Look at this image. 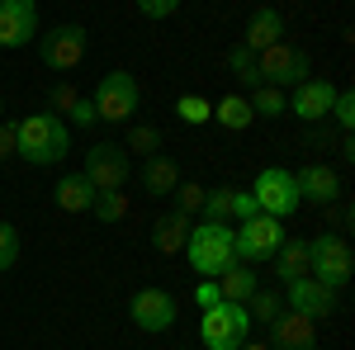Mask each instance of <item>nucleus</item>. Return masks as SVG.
Masks as SVG:
<instances>
[{"instance_id":"1","label":"nucleus","mask_w":355,"mask_h":350,"mask_svg":"<svg viewBox=\"0 0 355 350\" xmlns=\"http://www.w3.org/2000/svg\"><path fill=\"white\" fill-rule=\"evenodd\" d=\"M71 152V128L62 114H28L15 123V157H24L28 166H62Z\"/></svg>"},{"instance_id":"2","label":"nucleus","mask_w":355,"mask_h":350,"mask_svg":"<svg viewBox=\"0 0 355 350\" xmlns=\"http://www.w3.org/2000/svg\"><path fill=\"white\" fill-rule=\"evenodd\" d=\"M185 261H190L194 274H204V279H218L223 270L237 265V246H232V227L227 222H199L190 227V237H185Z\"/></svg>"},{"instance_id":"3","label":"nucleus","mask_w":355,"mask_h":350,"mask_svg":"<svg viewBox=\"0 0 355 350\" xmlns=\"http://www.w3.org/2000/svg\"><path fill=\"white\" fill-rule=\"evenodd\" d=\"M308 274L327 289H346L355 274V251L341 232H322L308 242Z\"/></svg>"},{"instance_id":"4","label":"nucleus","mask_w":355,"mask_h":350,"mask_svg":"<svg viewBox=\"0 0 355 350\" xmlns=\"http://www.w3.org/2000/svg\"><path fill=\"white\" fill-rule=\"evenodd\" d=\"M199 341L204 350H237L242 341H251V313L242 303H214L199 317Z\"/></svg>"},{"instance_id":"5","label":"nucleus","mask_w":355,"mask_h":350,"mask_svg":"<svg viewBox=\"0 0 355 350\" xmlns=\"http://www.w3.org/2000/svg\"><path fill=\"white\" fill-rule=\"evenodd\" d=\"M284 218H270V213H256L251 222H242L237 232H232V246H237V261L246 265H261V261H270L275 251L284 246Z\"/></svg>"},{"instance_id":"6","label":"nucleus","mask_w":355,"mask_h":350,"mask_svg":"<svg viewBox=\"0 0 355 350\" xmlns=\"http://www.w3.org/2000/svg\"><path fill=\"white\" fill-rule=\"evenodd\" d=\"M251 194H256L261 213H270V218H294L299 204H303L299 199V180H294V170H284V166H266V170L256 175Z\"/></svg>"},{"instance_id":"7","label":"nucleus","mask_w":355,"mask_h":350,"mask_svg":"<svg viewBox=\"0 0 355 350\" xmlns=\"http://www.w3.org/2000/svg\"><path fill=\"white\" fill-rule=\"evenodd\" d=\"M137 100H142V90H137L133 71H110V76H100V85H95V114L105 123H128L137 114Z\"/></svg>"},{"instance_id":"8","label":"nucleus","mask_w":355,"mask_h":350,"mask_svg":"<svg viewBox=\"0 0 355 350\" xmlns=\"http://www.w3.org/2000/svg\"><path fill=\"white\" fill-rule=\"evenodd\" d=\"M256 67H261V81L279 85V90H289V85L313 76V57L303 53V48H289V43H275L266 53H256Z\"/></svg>"},{"instance_id":"9","label":"nucleus","mask_w":355,"mask_h":350,"mask_svg":"<svg viewBox=\"0 0 355 350\" xmlns=\"http://www.w3.org/2000/svg\"><path fill=\"white\" fill-rule=\"evenodd\" d=\"M81 175L95 189H123L128 175H133V161H128L123 142H95V147L85 152V170Z\"/></svg>"},{"instance_id":"10","label":"nucleus","mask_w":355,"mask_h":350,"mask_svg":"<svg viewBox=\"0 0 355 350\" xmlns=\"http://www.w3.org/2000/svg\"><path fill=\"white\" fill-rule=\"evenodd\" d=\"M38 57L53 71H76L85 62V24H57L38 38Z\"/></svg>"},{"instance_id":"11","label":"nucleus","mask_w":355,"mask_h":350,"mask_svg":"<svg viewBox=\"0 0 355 350\" xmlns=\"http://www.w3.org/2000/svg\"><path fill=\"white\" fill-rule=\"evenodd\" d=\"M128 317H133L142 331L162 336V331H171V326H175L180 308H175V298L166 294V289H137V294L128 298Z\"/></svg>"},{"instance_id":"12","label":"nucleus","mask_w":355,"mask_h":350,"mask_svg":"<svg viewBox=\"0 0 355 350\" xmlns=\"http://www.w3.org/2000/svg\"><path fill=\"white\" fill-rule=\"evenodd\" d=\"M38 33V5L33 0H0V48H24Z\"/></svg>"},{"instance_id":"13","label":"nucleus","mask_w":355,"mask_h":350,"mask_svg":"<svg viewBox=\"0 0 355 350\" xmlns=\"http://www.w3.org/2000/svg\"><path fill=\"white\" fill-rule=\"evenodd\" d=\"M331 100H336V85L331 81H318V76H308L289 90V109H294V119L303 123H322L331 114Z\"/></svg>"},{"instance_id":"14","label":"nucleus","mask_w":355,"mask_h":350,"mask_svg":"<svg viewBox=\"0 0 355 350\" xmlns=\"http://www.w3.org/2000/svg\"><path fill=\"white\" fill-rule=\"evenodd\" d=\"M289 313H303V317H331L336 313V289H327V284H318L313 274H303V279H294L289 284Z\"/></svg>"},{"instance_id":"15","label":"nucleus","mask_w":355,"mask_h":350,"mask_svg":"<svg viewBox=\"0 0 355 350\" xmlns=\"http://www.w3.org/2000/svg\"><path fill=\"white\" fill-rule=\"evenodd\" d=\"M270 350H318V326L303 313H279L270 322Z\"/></svg>"},{"instance_id":"16","label":"nucleus","mask_w":355,"mask_h":350,"mask_svg":"<svg viewBox=\"0 0 355 350\" xmlns=\"http://www.w3.org/2000/svg\"><path fill=\"white\" fill-rule=\"evenodd\" d=\"M275 43H284V15H279L275 5L251 10V19H246V28H242V48L246 53H266Z\"/></svg>"},{"instance_id":"17","label":"nucleus","mask_w":355,"mask_h":350,"mask_svg":"<svg viewBox=\"0 0 355 350\" xmlns=\"http://www.w3.org/2000/svg\"><path fill=\"white\" fill-rule=\"evenodd\" d=\"M294 180H299V199L303 204L327 209V204L341 199V175H336L331 166H303V170H294Z\"/></svg>"},{"instance_id":"18","label":"nucleus","mask_w":355,"mask_h":350,"mask_svg":"<svg viewBox=\"0 0 355 350\" xmlns=\"http://www.w3.org/2000/svg\"><path fill=\"white\" fill-rule=\"evenodd\" d=\"M137 175H142V189H147L152 199L171 194V189H175L180 180H185V175H180V161H175V157H162V152H157V157H147Z\"/></svg>"},{"instance_id":"19","label":"nucleus","mask_w":355,"mask_h":350,"mask_svg":"<svg viewBox=\"0 0 355 350\" xmlns=\"http://www.w3.org/2000/svg\"><path fill=\"white\" fill-rule=\"evenodd\" d=\"M53 204L62 209V213H90V204H95V185H90L85 175H57Z\"/></svg>"},{"instance_id":"20","label":"nucleus","mask_w":355,"mask_h":350,"mask_svg":"<svg viewBox=\"0 0 355 350\" xmlns=\"http://www.w3.org/2000/svg\"><path fill=\"white\" fill-rule=\"evenodd\" d=\"M261 289V279H256V265H246V261H237L232 270H223L218 274V294L223 303H242L246 308V298Z\"/></svg>"},{"instance_id":"21","label":"nucleus","mask_w":355,"mask_h":350,"mask_svg":"<svg viewBox=\"0 0 355 350\" xmlns=\"http://www.w3.org/2000/svg\"><path fill=\"white\" fill-rule=\"evenodd\" d=\"M185 237H190V218L185 213H162L157 222H152V246H157L162 256L185 251Z\"/></svg>"},{"instance_id":"22","label":"nucleus","mask_w":355,"mask_h":350,"mask_svg":"<svg viewBox=\"0 0 355 350\" xmlns=\"http://www.w3.org/2000/svg\"><path fill=\"white\" fill-rule=\"evenodd\" d=\"M270 265H275V274H279L284 284L303 279V274H308V242H303V237H284V246L270 256Z\"/></svg>"},{"instance_id":"23","label":"nucleus","mask_w":355,"mask_h":350,"mask_svg":"<svg viewBox=\"0 0 355 350\" xmlns=\"http://www.w3.org/2000/svg\"><path fill=\"white\" fill-rule=\"evenodd\" d=\"M214 119H218L227 133H242V128H251L256 114H251V105H246V95L237 90V95H223L218 105H214Z\"/></svg>"},{"instance_id":"24","label":"nucleus","mask_w":355,"mask_h":350,"mask_svg":"<svg viewBox=\"0 0 355 350\" xmlns=\"http://www.w3.org/2000/svg\"><path fill=\"white\" fill-rule=\"evenodd\" d=\"M227 71H232V81L242 85V95H251L256 85H266V81H261V67H256V53H246L242 43L227 53Z\"/></svg>"},{"instance_id":"25","label":"nucleus","mask_w":355,"mask_h":350,"mask_svg":"<svg viewBox=\"0 0 355 350\" xmlns=\"http://www.w3.org/2000/svg\"><path fill=\"white\" fill-rule=\"evenodd\" d=\"M246 105H251L256 119H279V114L289 109V95H284L279 85H256V90L246 95Z\"/></svg>"},{"instance_id":"26","label":"nucleus","mask_w":355,"mask_h":350,"mask_svg":"<svg viewBox=\"0 0 355 350\" xmlns=\"http://www.w3.org/2000/svg\"><path fill=\"white\" fill-rule=\"evenodd\" d=\"M90 213L100 218V222H123V218H128V194H123V189H95Z\"/></svg>"},{"instance_id":"27","label":"nucleus","mask_w":355,"mask_h":350,"mask_svg":"<svg viewBox=\"0 0 355 350\" xmlns=\"http://www.w3.org/2000/svg\"><path fill=\"white\" fill-rule=\"evenodd\" d=\"M123 152H137L142 161H147V157H157V152H162V128H152V123H137V128H128Z\"/></svg>"},{"instance_id":"28","label":"nucleus","mask_w":355,"mask_h":350,"mask_svg":"<svg viewBox=\"0 0 355 350\" xmlns=\"http://www.w3.org/2000/svg\"><path fill=\"white\" fill-rule=\"evenodd\" d=\"M246 313H251V317H256V322H266V326H270L275 317H279V313H284V298L275 294V289H256V294L246 298Z\"/></svg>"},{"instance_id":"29","label":"nucleus","mask_w":355,"mask_h":350,"mask_svg":"<svg viewBox=\"0 0 355 350\" xmlns=\"http://www.w3.org/2000/svg\"><path fill=\"white\" fill-rule=\"evenodd\" d=\"M199 213L209 218V222H232V185H214V189H204V209Z\"/></svg>"},{"instance_id":"30","label":"nucleus","mask_w":355,"mask_h":350,"mask_svg":"<svg viewBox=\"0 0 355 350\" xmlns=\"http://www.w3.org/2000/svg\"><path fill=\"white\" fill-rule=\"evenodd\" d=\"M175 114H180L185 123H209V119H214V105H209L204 95H180V100H175Z\"/></svg>"},{"instance_id":"31","label":"nucleus","mask_w":355,"mask_h":350,"mask_svg":"<svg viewBox=\"0 0 355 350\" xmlns=\"http://www.w3.org/2000/svg\"><path fill=\"white\" fill-rule=\"evenodd\" d=\"M171 194H175V213L190 218V213H199V209H204V185H194V180H180Z\"/></svg>"},{"instance_id":"32","label":"nucleus","mask_w":355,"mask_h":350,"mask_svg":"<svg viewBox=\"0 0 355 350\" xmlns=\"http://www.w3.org/2000/svg\"><path fill=\"white\" fill-rule=\"evenodd\" d=\"M15 261H19V227L0 222V270H15Z\"/></svg>"},{"instance_id":"33","label":"nucleus","mask_w":355,"mask_h":350,"mask_svg":"<svg viewBox=\"0 0 355 350\" xmlns=\"http://www.w3.org/2000/svg\"><path fill=\"white\" fill-rule=\"evenodd\" d=\"M331 114H336V128H341V133H351V128H355V95H351V90H336Z\"/></svg>"},{"instance_id":"34","label":"nucleus","mask_w":355,"mask_h":350,"mask_svg":"<svg viewBox=\"0 0 355 350\" xmlns=\"http://www.w3.org/2000/svg\"><path fill=\"white\" fill-rule=\"evenodd\" d=\"M256 213H261L256 194H251V189H232V213H227V218H237V222H251Z\"/></svg>"},{"instance_id":"35","label":"nucleus","mask_w":355,"mask_h":350,"mask_svg":"<svg viewBox=\"0 0 355 350\" xmlns=\"http://www.w3.org/2000/svg\"><path fill=\"white\" fill-rule=\"evenodd\" d=\"M67 119H71L76 128H95V123H100V114H95V100H76V105L67 109Z\"/></svg>"},{"instance_id":"36","label":"nucleus","mask_w":355,"mask_h":350,"mask_svg":"<svg viewBox=\"0 0 355 350\" xmlns=\"http://www.w3.org/2000/svg\"><path fill=\"white\" fill-rule=\"evenodd\" d=\"M137 10H142L147 19H171V15L180 10V0H137Z\"/></svg>"},{"instance_id":"37","label":"nucleus","mask_w":355,"mask_h":350,"mask_svg":"<svg viewBox=\"0 0 355 350\" xmlns=\"http://www.w3.org/2000/svg\"><path fill=\"white\" fill-rule=\"evenodd\" d=\"M48 100H53V114H67V109L76 105L81 95H76V85H71V81H62V85L53 90V95H48Z\"/></svg>"},{"instance_id":"38","label":"nucleus","mask_w":355,"mask_h":350,"mask_svg":"<svg viewBox=\"0 0 355 350\" xmlns=\"http://www.w3.org/2000/svg\"><path fill=\"white\" fill-rule=\"evenodd\" d=\"M194 303H199V313H204V308H214V303H223L218 279H199V289H194Z\"/></svg>"},{"instance_id":"39","label":"nucleus","mask_w":355,"mask_h":350,"mask_svg":"<svg viewBox=\"0 0 355 350\" xmlns=\"http://www.w3.org/2000/svg\"><path fill=\"white\" fill-rule=\"evenodd\" d=\"M327 209H331V227H336V232H346V227H351V213H355V209L346 204V199H336V204H327Z\"/></svg>"},{"instance_id":"40","label":"nucleus","mask_w":355,"mask_h":350,"mask_svg":"<svg viewBox=\"0 0 355 350\" xmlns=\"http://www.w3.org/2000/svg\"><path fill=\"white\" fill-rule=\"evenodd\" d=\"M5 157H15V128L10 123H0V161Z\"/></svg>"},{"instance_id":"41","label":"nucleus","mask_w":355,"mask_h":350,"mask_svg":"<svg viewBox=\"0 0 355 350\" xmlns=\"http://www.w3.org/2000/svg\"><path fill=\"white\" fill-rule=\"evenodd\" d=\"M331 137L322 133V128H318V123H308V147H327Z\"/></svg>"},{"instance_id":"42","label":"nucleus","mask_w":355,"mask_h":350,"mask_svg":"<svg viewBox=\"0 0 355 350\" xmlns=\"http://www.w3.org/2000/svg\"><path fill=\"white\" fill-rule=\"evenodd\" d=\"M237 350H270V346H261V341H242Z\"/></svg>"},{"instance_id":"43","label":"nucleus","mask_w":355,"mask_h":350,"mask_svg":"<svg viewBox=\"0 0 355 350\" xmlns=\"http://www.w3.org/2000/svg\"><path fill=\"white\" fill-rule=\"evenodd\" d=\"M0 114H5V100H0Z\"/></svg>"},{"instance_id":"44","label":"nucleus","mask_w":355,"mask_h":350,"mask_svg":"<svg viewBox=\"0 0 355 350\" xmlns=\"http://www.w3.org/2000/svg\"><path fill=\"white\" fill-rule=\"evenodd\" d=\"M175 350H190V346H175Z\"/></svg>"}]
</instances>
